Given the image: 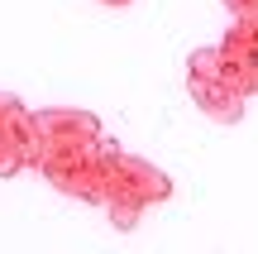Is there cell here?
Instances as JSON below:
<instances>
[{"mask_svg": "<svg viewBox=\"0 0 258 254\" xmlns=\"http://www.w3.org/2000/svg\"><path fill=\"white\" fill-rule=\"evenodd\" d=\"M215 58H220V72H225V82L234 86V91H244V96H258V53H253V38H249V29L234 19L230 29H225V38L215 43Z\"/></svg>", "mask_w": 258, "mask_h": 254, "instance_id": "cell-4", "label": "cell"}, {"mask_svg": "<svg viewBox=\"0 0 258 254\" xmlns=\"http://www.w3.org/2000/svg\"><path fill=\"white\" fill-rule=\"evenodd\" d=\"M186 91H191V101L201 106L215 125H239V120H244L249 96L234 91V86L225 82L220 58H215V43H211V48H196V53L186 58Z\"/></svg>", "mask_w": 258, "mask_h": 254, "instance_id": "cell-3", "label": "cell"}, {"mask_svg": "<svg viewBox=\"0 0 258 254\" xmlns=\"http://www.w3.org/2000/svg\"><path fill=\"white\" fill-rule=\"evenodd\" d=\"M144 211H148V201H139V197H105V216H110L115 230H134L144 221Z\"/></svg>", "mask_w": 258, "mask_h": 254, "instance_id": "cell-6", "label": "cell"}, {"mask_svg": "<svg viewBox=\"0 0 258 254\" xmlns=\"http://www.w3.org/2000/svg\"><path fill=\"white\" fill-rule=\"evenodd\" d=\"M10 106H15V96L0 91V178H15L19 173V159H15V149H10V139H5V111Z\"/></svg>", "mask_w": 258, "mask_h": 254, "instance_id": "cell-7", "label": "cell"}, {"mask_svg": "<svg viewBox=\"0 0 258 254\" xmlns=\"http://www.w3.org/2000/svg\"><path fill=\"white\" fill-rule=\"evenodd\" d=\"M34 168L53 182L62 197L105 207V173H101V139H67L34 154Z\"/></svg>", "mask_w": 258, "mask_h": 254, "instance_id": "cell-1", "label": "cell"}, {"mask_svg": "<svg viewBox=\"0 0 258 254\" xmlns=\"http://www.w3.org/2000/svg\"><path fill=\"white\" fill-rule=\"evenodd\" d=\"M244 29H249V38H253V53H258V19H239Z\"/></svg>", "mask_w": 258, "mask_h": 254, "instance_id": "cell-9", "label": "cell"}, {"mask_svg": "<svg viewBox=\"0 0 258 254\" xmlns=\"http://www.w3.org/2000/svg\"><path fill=\"white\" fill-rule=\"evenodd\" d=\"M67 139H101V120L91 111H77V106H48L34 111V144H67Z\"/></svg>", "mask_w": 258, "mask_h": 254, "instance_id": "cell-5", "label": "cell"}, {"mask_svg": "<svg viewBox=\"0 0 258 254\" xmlns=\"http://www.w3.org/2000/svg\"><path fill=\"white\" fill-rule=\"evenodd\" d=\"M101 173H105V197H139L148 207H158V201H172V192H177L158 163L110 144L105 134H101Z\"/></svg>", "mask_w": 258, "mask_h": 254, "instance_id": "cell-2", "label": "cell"}, {"mask_svg": "<svg viewBox=\"0 0 258 254\" xmlns=\"http://www.w3.org/2000/svg\"><path fill=\"white\" fill-rule=\"evenodd\" d=\"M101 5H110V10H124V5H134V0H101Z\"/></svg>", "mask_w": 258, "mask_h": 254, "instance_id": "cell-10", "label": "cell"}, {"mask_svg": "<svg viewBox=\"0 0 258 254\" xmlns=\"http://www.w3.org/2000/svg\"><path fill=\"white\" fill-rule=\"evenodd\" d=\"M234 19H258V0H220Z\"/></svg>", "mask_w": 258, "mask_h": 254, "instance_id": "cell-8", "label": "cell"}]
</instances>
